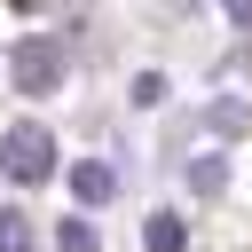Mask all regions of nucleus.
Wrapping results in <instances>:
<instances>
[{"mask_svg": "<svg viewBox=\"0 0 252 252\" xmlns=\"http://www.w3.org/2000/svg\"><path fill=\"white\" fill-rule=\"evenodd\" d=\"M55 236H63V252H94V228H87V220H63Z\"/></svg>", "mask_w": 252, "mask_h": 252, "instance_id": "7", "label": "nucleus"}, {"mask_svg": "<svg viewBox=\"0 0 252 252\" xmlns=\"http://www.w3.org/2000/svg\"><path fill=\"white\" fill-rule=\"evenodd\" d=\"M142 244H150V252H181V220H173V213H150Z\"/></svg>", "mask_w": 252, "mask_h": 252, "instance_id": "4", "label": "nucleus"}, {"mask_svg": "<svg viewBox=\"0 0 252 252\" xmlns=\"http://www.w3.org/2000/svg\"><path fill=\"white\" fill-rule=\"evenodd\" d=\"M71 189H79V205H110V189H118V173H110L102 158H87V165H71Z\"/></svg>", "mask_w": 252, "mask_h": 252, "instance_id": "3", "label": "nucleus"}, {"mask_svg": "<svg viewBox=\"0 0 252 252\" xmlns=\"http://www.w3.org/2000/svg\"><path fill=\"white\" fill-rule=\"evenodd\" d=\"M8 71H16V87H24V94H47V87L63 79V47H55V39H24Z\"/></svg>", "mask_w": 252, "mask_h": 252, "instance_id": "2", "label": "nucleus"}, {"mask_svg": "<svg viewBox=\"0 0 252 252\" xmlns=\"http://www.w3.org/2000/svg\"><path fill=\"white\" fill-rule=\"evenodd\" d=\"M220 181H228V165H220V158H197V165H189V189H205V197H213Z\"/></svg>", "mask_w": 252, "mask_h": 252, "instance_id": "6", "label": "nucleus"}, {"mask_svg": "<svg viewBox=\"0 0 252 252\" xmlns=\"http://www.w3.org/2000/svg\"><path fill=\"white\" fill-rule=\"evenodd\" d=\"M0 252H39V244H32V220H24V213H0Z\"/></svg>", "mask_w": 252, "mask_h": 252, "instance_id": "5", "label": "nucleus"}, {"mask_svg": "<svg viewBox=\"0 0 252 252\" xmlns=\"http://www.w3.org/2000/svg\"><path fill=\"white\" fill-rule=\"evenodd\" d=\"M0 173H8V181H24V189H32V181H47V173H55V134H47V126H32V118H24V126H8V134H0Z\"/></svg>", "mask_w": 252, "mask_h": 252, "instance_id": "1", "label": "nucleus"}]
</instances>
